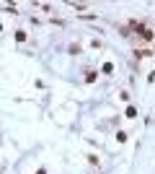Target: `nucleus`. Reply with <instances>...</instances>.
Returning <instances> with one entry per match:
<instances>
[{
	"label": "nucleus",
	"instance_id": "obj_1",
	"mask_svg": "<svg viewBox=\"0 0 155 174\" xmlns=\"http://www.w3.org/2000/svg\"><path fill=\"white\" fill-rule=\"evenodd\" d=\"M135 29H137V34H140L142 39H153V31H150L145 24H135Z\"/></svg>",
	"mask_w": 155,
	"mask_h": 174
},
{
	"label": "nucleus",
	"instance_id": "obj_2",
	"mask_svg": "<svg viewBox=\"0 0 155 174\" xmlns=\"http://www.w3.org/2000/svg\"><path fill=\"white\" fill-rule=\"evenodd\" d=\"M85 81H88V83H93V81H96V73H93V70H88V76H85Z\"/></svg>",
	"mask_w": 155,
	"mask_h": 174
}]
</instances>
